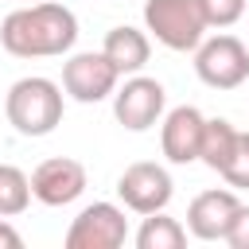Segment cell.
<instances>
[{
    "instance_id": "cell-12",
    "label": "cell",
    "mask_w": 249,
    "mask_h": 249,
    "mask_svg": "<svg viewBox=\"0 0 249 249\" xmlns=\"http://www.w3.org/2000/svg\"><path fill=\"white\" fill-rule=\"evenodd\" d=\"M101 54L117 66V74H121V78H124V74H140V70H144V62H148V54H152V39H148V31L121 23V27H113V31L105 35Z\"/></svg>"
},
{
    "instance_id": "cell-18",
    "label": "cell",
    "mask_w": 249,
    "mask_h": 249,
    "mask_svg": "<svg viewBox=\"0 0 249 249\" xmlns=\"http://www.w3.org/2000/svg\"><path fill=\"white\" fill-rule=\"evenodd\" d=\"M226 245H230V249H249V202L237 206L233 226H230V233H226Z\"/></svg>"
},
{
    "instance_id": "cell-19",
    "label": "cell",
    "mask_w": 249,
    "mask_h": 249,
    "mask_svg": "<svg viewBox=\"0 0 249 249\" xmlns=\"http://www.w3.org/2000/svg\"><path fill=\"white\" fill-rule=\"evenodd\" d=\"M19 245H23L19 230H16L8 218H0V249H19Z\"/></svg>"
},
{
    "instance_id": "cell-7",
    "label": "cell",
    "mask_w": 249,
    "mask_h": 249,
    "mask_svg": "<svg viewBox=\"0 0 249 249\" xmlns=\"http://www.w3.org/2000/svg\"><path fill=\"white\" fill-rule=\"evenodd\" d=\"M128 241V222L117 202H89L66 230V249H121Z\"/></svg>"
},
{
    "instance_id": "cell-4",
    "label": "cell",
    "mask_w": 249,
    "mask_h": 249,
    "mask_svg": "<svg viewBox=\"0 0 249 249\" xmlns=\"http://www.w3.org/2000/svg\"><path fill=\"white\" fill-rule=\"evenodd\" d=\"M195 74L210 89H237L249 78V47L237 35H210L195 47Z\"/></svg>"
},
{
    "instance_id": "cell-17",
    "label": "cell",
    "mask_w": 249,
    "mask_h": 249,
    "mask_svg": "<svg viewBox=\"0 0 249 249\" xmlns=\"http://www.w3.org/2000/svg\"><path fill=\"white\" fill-rule=\"evenodd\" d=\"M198 4L206 16V27H233L245 16V0H198Z\"/></svg>"
},
{
    "instance_id": "cell-9",
    "label": "cell",
    "mask_w": 249,
    "mask_h": 249,
    "mask_svg": "<svg viewBox=\"0 0 249 249\" xmlns=\"http://www.w3.org/2000/svg\"><path fill=\"white\" fill-rule=\"evenodd\" d=\"M237 206H241V198H237L233 187H210V191L195 195L191 206H187V230H191V237H198V241H226Z\"/></svg>"
},
{
    "instance_id": "cell-16",
    "label": "cell",
    "mask_w": 249,
    "mask_h": 249,
    "mask_svg": "<svg viewBox=\"0 0 249 249\" xmlns=\"http://www.w3.org/2000/svg\"><path fill=\"white\" fill-rule=\"evenodd\" d=\"M233 191H249V132H241L237 128V140H233V152H230V160L222 163V171H218Z\"/></svg>"
},
{
    "instance_id": "cell-14",
    "label": "cell",
    "mask_w": 249,
    "mask_h": 249,
    "mask_svg": "<svg viewBox=\"0 0 249 249\" xmlns=\"http://www.w3.org/2000/svg\"><path fill=\"white\" fill-rule=\"evenodd\" d=\"M233 140H237V128L226 121V117H210L202 124V144H198V160L210 167V171H222V163L230 160L233 152Z\"/></svg>"
},
{
    "instance_id": "cell-2",
    "label": "cell",
    "mask_w": 249,
    "mask_h": 249,
    "mask_svg": "<svg viewBox=\"0 0 249 249\" xmlns=\"http://www.w3.org/2000/svg\"><path fill=\"white\" fill-rule=\"evenodd\" d=\"M4 117L19 136H51L62 124V86L43 74L12 82L4 93Z\"/></svg>"
},
{
    "instance_id": "cell-8",
    "label": "cell",
    "mask_w": 249,
    "mask_h": 249,
    "mask_svg": "<svg viewBox=\"0 0 249 249\" xmlns=\"http://www.w3.org/2000/svg\"><path fill=\"white\" fill-rule=\"evenodd\" d=\"M117 195L121 202L132 210V214H156L171 202L175 195V183L167 175V167L152 163V160H140V163H128L117 179Z\"/></svg>"
},
{
    "instance_id": "cell-13",
    "label": "cell",
    "mask_w": 249,
    "mask_h": 249,
    "mask_svg": "<svg viewBox=\"0 0 249 249\" xmlns=\"http://www.w3.org/2000/svg\"><path fill=\"white\" fill-rule=\"evenodd\" d=\"M187 245V226L179 218H167L163 210L144 214L136 230V249H183Z\"/></svg>"
},
{
    "instance_id": "cell-15",
    "label": "cell",
    "mask_w": 249,
    "mask_h": 249,
    "mask_svg": "<svg viewBox=\"0 0 249 249\" xmlns=\"http://www.w3.org/2000/svg\"><path fill=\"white\" fill-rule=\"evenodd\" d=\"M31 206V179L16 163H0V218H16Z\"/></svg>"
},
{
    "instance_id": "cell-1",
    "label": "cell",
    "mask_w": 249,
    "mask_h": 249,
    "mask_svg": "<svg viewBox=\"0 0 249 249\" xmlns=\"http://www.w3.org/2000/svg\"><path fill=\"white\" fill-rule=\"evenodd\" d=\"M0 43L16 58H58L78 43V16L54 0L16 8L0 23Z\"/></svg>"
},
{
    "instance_id": "cell-3",
    "label": "cell",
    "mask_w": 249,
    "mask_h": 249,
    "mask_svg": "<svg viewBox=\"0 0 249 249\" xmlns=\"http://www.w3.org/2000/svg\"><path fill=\"white\" fill-rule=\"evenodd\" d=\"M144 31L167 51H195L206 39V16L198 0H148Z\"/></svg>"
},
{
    "instance_id": "cell-5",
    "label": "cell",
    "mask_w": 249,
    "mask_h": 249,
    "mask_svg": "<svg viewBox=\"0 0 249 249\" xmlns=\"http://www.w3.org/2000/svg\"><path fill=\"white\" fill-rule=\"evenodd\" d=\"M167 109V89L156 78L144 74H128L124 86L113 89V117L128 128V132H148Z\"/></svg>"
},
{
    "instance_id": "cell-10",
    "label": "cell",
    "mask_w": 249,
    "mask_h": 249,
    "mask_svg": "<svg viewBox=\"0 0 249 249\" xmlns=\"http://www.w3.org/2000/svg\"><path fill=\"white\" fill-rule=\"evenodd\" d=\"M31 198H39L43 206H70L82 191H86V167L70 156H54V160H43L31 175Z\"/></svg>"
},
{
    "instance_id": "cell-11",
    "label": "cell",
    "mask_w": 249,
    "mask_h": 249,
    "mask_svg": "<svg viewBox=\"0 0 249 249\" xmlns=\"http://www.w3.org/2000/svg\"><path fill=\"white\" fill-rule=\"evenodd\" d=\"M160 148L171 163H195L198 160V144H202V124L206 117L195 105H175L171 113L160 117Z\"/></svg>"
},
{
    "instance_id": "cell-6",
    "label": "cell",
    "mask_w": 249,
    "mask_h": 249,
    "mask_svg": "<svg viewBox=\"0 0 249 249\" xmlns=\"http://www.w3.org/2000/svg\"><path fill=\"white\" fill-rule=\"evenodd\" d=\"M117 82H121V74L101 51H78L62 62V89H66V97H74L82 105H97V101L113 97Z\"/></svg>"
}]
</instances>
